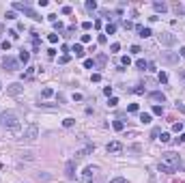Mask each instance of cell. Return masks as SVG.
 Listing matches in <instances>:
<instances>
[{
  "mask_svg": "<svg viewBox=\"0 0 185 183\" xmlns=\"http://www.w3.org/2000/svg\"><path fill=\"white\" fill-rule=\"evenodd\" d=\"M153 114H157V117H161V114H164V108H161V106H153Z\"/></svg>",
  "mask_w": 185,
  "mask_h": 183,
  "instance_id": "26",
  "label": "cell"
},
{
  "mask_svg": "<svg viewBox=\"0 0 185 183\" xmlns=\"http://www.w3.org/2000/svg\"><path fill=\"white\" fill-rule=\"evenodd\" d=\"M65 175L67 179H76V159H69L65 164Z\"/></svg>",
  "mask_w": 185,
  "mask_h": 183,
  "instance_id": "8",
  "label": "cell"
},
{
  "mask_svg": "<svg viewBox=\"0 0 185 183\" xmlns=\"http://www.w3.org/2000/svg\"><path fill=\"white\" fill-rule=\"evenodd\" d=\"M22 90H24V86H22L19 82H13V84L7 86V95H19Z\"/></svg>",
  "mask_w": 185,
  "mask_h": 183,
  "instance_id": "9",
  "label": "cell"
},
{
  "mask_svg": "<svg viewBox=\"0 0 185 183\" xmlns=\"http://www.w3.org/2000/svg\"><path fill=\"white\" fill-rule=\"evenodd\" d=\"M181 56H185V48H181Z\"/></svg>",
  "mask_w": 185,
  "mask_h": 183,
  "instance_id": "58",
  "label": "cell"
},
{
  "mask_svg": "<svg viewBox=\"0 0 185 183\" xmlns=\"http://www.w3.org/2000/svg\"><path fill=\"white\" fill-rule=\"evenodd\" d=\"M149 99H151V101H161V103H164V101H166V95L161 93V90H153V93L149 95Z\"/></svg>",
  "mask_w": 185,
  "mask_h": 183,
  "instance_id": "11",
  "label": "cell"
},
{
  "mask_svg": "<svg viewBox=\"0 0 185 183\" xmlns=\"http://www.w3.org/2000/svg\"><path fill=\"white\" fill-rule=\"evenodd\" d=\"M127 112H138V103H129L127 106Z\"/></svg>",
  "mask_w": 185,
  "mask_h": 183,
  "instance_id": "40",
  "label": "cell"
},
{
  "mask_svg": "<svg viewBox=\"0 0 185 183\" xmlns=\"http://www.w3.org/2000/svg\"><path fill=\"white\" fill-rule=\"evenodd\" d=\"M13 9H15V11H22L26 17H32L35 22H41V15H39V13H35V11L28 7V2H13Z\"/></svg>",
  "mask_w": 185,
  "mask_h": 183,
  "instance_id": "3",
  "label": "cell"
},
{
  "mask_svg": "<svg viewBox=\"0 0 185 183\" xmlns=\"http://www.w3.org/2000/svg\"><path fill=\"white\" fill-rule=\"evenodd\" d=\"M0 127H5V129H19V117L13 110L0 112Z\"/></svg>",
  "mask_w": 185,
  "mask_h": 183,
  "instance_id": "1",
  "label": "cell"
},
{
  "mask_svg": "<svg viewBox=\"0 0 185 183\" xmlns=\"http://www.w3.org/2000/svg\"><path fill=\"white\" fill-rule=\"evenodd\" d=\"M97 172H99V170H97L95 166H86L84 172L80 175V181H82V183H92V181L97 179Z\"/></svg>",
  "mask_w": 185,
  "mask_h": 183,
  "instance_id": "5",
  "label": "cell"
},
{
  "mask_svg": "<svg viewBox=\"0 0 185 183\" xmlns=\"http://www.w3.org/2000/svg\"><path fill=\"white\" fill-rule=\"evenodd\" d=\"M62 28H65V26H62V22L56 19V22H54V30H62Z\"/></svg>",
  "mask_w": 185,
  "mask_h": 183,
  "instance_id": "42",
  "label": "cell"
},
{
  "mask_svg": "<svg viewBox=\"0 0 185 183\" xmlns=\"http://www.w3.org/2000/svg\"><path fill=\"white\" fill-rule=\"evenodd\" d=\"M157 39H159L161 45H174V43H177V37H174L172 32H161Z\"/></svg>",
  "mask_w": 185,
  "mask_h": 183,
  "instance_id": "7",
  "label": "cell"
},
{
  "mask_svg": "<svg viewBox=\"0 0 185 183\" xmlns=\"http://www.w3.org/2000/svg\"><path fill=\"white\" fill-rule=\"evenodd\" d=\"M179 78H181V80L185 82V69H179Z\"/></svg>",
  "mask_w": 185,
  "mask_h": 183,
  "instance_id": "56",
  "label": "cell"
},
{
  "mask_svg": "<svg viewBox=\"0 0 185 183\" xmlns=\"http://www.w3.org/2000/svg\"><path fill=\"white\" fill-rule=\"evenodd\" d=\"M179 142H185V134H181V136H179Z\"/></svg>",
  "mask_w": 185,
  "mask_h": 183,
  "instance_id": "57",
  "label": "cell"
},
{
  "mask_svg": "<svg viewBox=\"0 0 185 183\" xmlns=\"http://www.w3.org/2000/svg\"><path fill=\"white\" fill-rule=\"evenodd\" d=\"M0 88H2V84H0Z\"/></svg>",
  "mask_w": 185,
  "mask_h": 183,
  "instance_id": "59",
  "label": "cell"
},
{
  "mask_svg": "<svg viewBox=\"0 0 185 183\" xmlns=\"http://www.w3.org/2000/svg\"><path fill=\"white\" fill-rule=\"evenodd\" d=\"M106 41H108V37H106V35H99V37H97V43H101V45H103Z\"/></svg>",
  "mask_w": 185,
  "mask_h": 183,
  "instance_id": "49",
  "label": "cell"
},
{
  "mask_svg": "<svg viewBox=\"0 0 185 183\" xmlns=\"http://www.w3.org/2000/svg\"><path fill=\"white\" fill-rule=\"evenodd\" d=\"M159 136H161V138H159L161 142H170V134H166V131H161Z\"/></svg>",
  "mask_w": 185,
  "mask_h": 183,
  "instance_id": "29",
  "label": "cell"
},
{
  "mask_svg": "<svg viewBox=\"0 0 185 183\" xmlns=\"http://www.w3.org/2000/svg\"><path fill=\"white\" fill-rule=\"evenodd\" d=\"M172 129H174L177 134H183V123H174V125H172Z\"/></svg>",
  "mask_w": 185,
  "mask_h": 183,
  "instance_id": "31",
  "label": "cell"
},
{
  "mask_svg": "<svg viewBox=\"0 0 185 183\" xmlns=\"http://www.w3.org/2000/svg\"><path fill=\"white\" fill-rule=\"evenodd\" d=\"M153 9H155L157 13H166V11H168V5H166V2H153Z\"/></svg>",
  "mask_w": 185,
  "mask_h": 183,
  "instance_id": "14",
  "label": "cell"
},
{
  "mask_svg": "<svg viewBox=\"0 0 185 183\" xmlns=\"http://www.w3.org/2000/svg\"><path fill=\"white\" fill-rule=\"evenodd\" d=\"M110 183H127V179H123V177H114V179H110Z\"/></svg>",
  "mask_w": 185,
  "mask_h": 183,
  "instance_id": "35",
  "label": "cell"
},
{
  "mask_svg": "<svg viewBox=\"0 0 185 183\" xmlns=\"http://www.w3.org/2000/svg\"><path fill=\"white\" fill-rule=\"evenodd\" d=\"M37 138H39V127H37L35 123H30V125L24 129V134H22V140L32 142V140H37Z\"/></svg>",
  "mask_w": 185,
  "mask_h": 183,
  "instance_id": "4",
  "label": "cell"
},
{
  "mask_svg": "<svg viewBox=\"0 0 185 183\" xmlns=\"http://www.w3.org/2000/svg\"><path fill=\"white\" fill-rule=\"evenodd\" d=\"M71 11H73V9L69 7V5H65V7H62V15H69V13H71Z\"/></svg>",
  "mask_w": 185,
  "mask_h": 183,
  "instance_id": "45",
  "label": "cell"
},
{
  "mask_svg": "<svg viewBox=\"0 0 185 183\" xmlns=\"http://www.w3.org/2000/svg\"><path fill=\"white\" fill-rule=\"evenodd\" d=\"M2 67H5L7 71H17V69H19V58L5 56V60H2Z\"/></svg>",
  "mask_w": 185,
  "mask_h": 183,
  "instance_id": "6",
  "label": "cell"
},
{
  "mask_svg": "<svg viewBox=\"0 0 185 183\" xmlns=\"http://www.w3.org/2000/svg\"><path fill=\"white\" fill-rule=\"evenodd\" d=\"M119 50H121V43H112V45H110V52H112V54L119 52Z\"/></svg>",
  "mask_w": 185,
  "mask_h": 183,
  "instance_id": "36",
  "label": "cell"
},
{
  "mask_svg": "<svg viewBox=\"0 0 185 183\" xmlns=\"http://www.w3.org/2000/svg\"><path fill=\"white\" fill-rule=\"evenodd\" d=\"M82 28H84V30H90V28H92V22H82Z\"/></svg>",
  "mask_w": 185,
  "mask_h": 183,
  "instance_id": "41",
  "label": "cell"
},
{
  "mask_svg": "<svg viewBox=\"0 0 185 183\" xmlns=\"http://www.w3.org/2000/svg\"><path fill=\"white\" fill-rule=\"evenodd\" d=\"M90 80H92V82H101V73H92Z\"/></svg>",
  "mask_w": 185,
  "mask_h": 183,
  "instance_id": "50",
  "label": "cell"
},
{
  "mask_svg": "<svg viewBox=\"0 0 185 183\" xmlns=\"http://www.w3.org/2000/svg\"><path fill=\"white\" fill-rule=\"evenodd\" d=\"M69 60H71V56H69V54H62V56H60V65H67Z\"/></svg>",
  "mask_w": 185,
  "mask_h": 183,
  "instance_id": "37",
  "label": "cell"
},
{
  "mask_svg": "<svg viewBox=\"0 0 185 183\" xmlns=\"http://www.w3.org/2000/svg\"><path fill=\"white\" fill-rule=\"evenodd\" d=\"M157 78H159V82H161V84H166V82H168V73H166V71H159V76H157Z\"/></svg>",
  "mask_w": 185,
  "mask_h": 183,
  "instance_id": "22",
  "label": "cell"
},
{
  "mask_svg": "<svg viewBox=\"0 0 185 183\" xmlns=\"http://www.w3.org/2000/svg\"><path fill=\"white\" fill-rule=\"evenodd\" d=\"M129 65H131V58L129 56H123L121 58V67H129Z\"/></svg>",
  "mask_w": 185,
  "mask_h": 183,
  "instance_id": "25",
  "label": "cell"
},
{
  "mask_svg": "<svg viewBox=\"0 0 185 183\" xmlns=\"http://www.w3.org/2000/svg\"><path fill=\"white\" fill-rule=\"evenodd\" d=\"M5 17H7V19H15L17 15H15V11H7V15H5Z\"/></svg>",
  "mask_w": 185,
  "mask_h": 183,
  "instance_id": "47",
  "label": "cell"
},
{
  "mask_svg": "<svg viewBox=\"0 0 185 183\" xmlns=\"http://www.w3.org/2000/svg\"><path fill=\"white\" fill-rule=\"evenodd\" d=\"M172 9H174V13H177V15H183V13H185V5H174Z\"/></svg>",
  "mask_w": 185,
  "mask_h": 183,
  "instance_id": "19",
  "label": "cell"
},
{
  "mask_svg": "<svg viewBox=\"0 0 185 183\" xmlns=\"http://www.w3.org/2000/svg\"><path fill=\"white\" fill-rule=\"evenodd\" d=\"M92 144H88V147H84V149H80V151H76V159H82V157H86L88 153H92Z\"/></svg>",
  "mask_w": 185,
  "mask_h": 183,
  "instance_id": "12",
  "label": "cell"
},
{
  "mask_svg": "<svg viewBox=\"0 0 185 183\" xmlns=\"http://www.w3.org/2000/svg\"><path fill=\"white\" fill-rule=\"evenodd\" d=\"M177 108H179V110L185 114V103H183V101H177Z\"/></svg>",
  "mask_w": 185,
  "mask_h": 183,
  "instance_id": "51",
  "label": "cell"
},
{
  "mask_svg": "<svg viewBox=\"0 0 185 183\" xmlns=\"http://www.w3.org/2000/svg\"><path fill=\"white\" fill-rule=\"evenodd\" d=\"M71 52H73V54H76L78 58H82V56L86 54V52H84V45H82V43H76L73 48H71Z\"/></svg>",
  "mask_w": 185,
  "mask_h": 183,
  "instance_id": "13",
  "label": "cell"
},
{
  "mask_svg": "<svg viewBox=\"0 0 185 183\" xmlns=\"http://www.w3.org/2000/svg\"><path fill=\"white\" fill-rule=\"evenodd\" d=\"M142 50H140V45H131V54H140Z\"/></svg>",
  "mask_w": 185,
  "mask_h": 183,
  "instance_id": "46",
  "label": "cell"
},
{
  "mask_svg": "<svg viewBox=\"0 0 185 183\" xmlns=\"http://www.w3.org/2000/svg\"><path fill=\"white\" fill-rule=\"evenodd\" d=\"M73 123H76V119H65V121H62L65 127H73Z\"/></svg>",
  "mask_w": 185,
  "mask_h": 183,
  "instance_id": "33",
  "label": "cell"
},
{
  "mask_svg": "<svg viewBox=\"0 0 185 183\" xmlns=\"http://www.w3.org/2000/svg\"><path fill=\"white\" fill-rule=\"evenodd\" d=\"M28 60H30V52H26V50H22V52H19V63H24V65H26Z\"/></svg>",
  "mask_w": 185,
  "mask_h": 183,
  "instance_id": "16",
  "label": "cell"
},
{
  "mask_svg": "<svg viewBox=\"0 0 185 183\" xmlns=\"http://www.w3.org/2000/svg\"><path fill=\"white\" fill-rule=\"evenodd\" d=\"M159 134H161V131H159V129H157V127H155V129H153V131H151V138H155V140H157V138H159Z\"/></svg>",
  "mask_w": 185,
  "mask_h": 183,
  "instance_id": "44",
  "label": "cell"
},
{
  "mask_svg": "<svg viewBox=\"0 0 185 183\" xmlns=\"http://www.w3.org/2000/svg\"><path fill=\"white\" fill-rule=\"evenodd\" d=\"M112 127H114V129H116V131H123V129H125V125H123V121H114V123H112Z\"/></svg>",
  "mask_w": 185,
  "mask_h": 183,
  "instance_id": "21",
  "label": "cell"
},
{
  "mask_svg": "<svg viewBox=\"0 0 185 183\" xmlns=\"http://www.w3.org/2000/svg\"><path fill=\"white\" fill-rule=\"evenodd\" d=\"M114 32H116V26H114V24H108V26H106V35H114Z\"/></svg>",
  "mask_w": 185,
  "mask_h": 183,
  "instance_id": "24",
  "label": "cell"
},
{
  "mask_svg": "<svg viewBox=\"0 0 185 183\" xmlns=\"http://www.w3.org/2000/svg\"><path fill=\"white\" fill-rule=\"evenodd\" d=\"M90 39H92L90 35H82V39H80V43H90Z\"/></svg>",
  "mask_w": 185,
  "mask_h": 183,
  "instance_id": "39",
  "label": "cell"
},
{
  "mask_svg": "<svg viewBox=\"0 0 185 183\" xmlns=\"http://www.w3.org/2000/svg\"><path fill=\"white\" fill-rule=\"evenodd\" d=\"M161 58H164L166 63H177V60H179V56H177V54H164Z\"/></svg>",
  "mask_w": 185,
  "mask_h": 183,
  "instance_id": "17",
  "label": "cell"
},
{
  "mask_svg": "<svg viewBox=\"0 0 185 183\" xmlns=\"http://www.w3.org/2000/svg\"><path fill=\"white\" fill-rule=\"evenodd\" d=\"M7 35H9L11 39H17V37H19V35H17V30H7Z\"/></svg>",
  "mask_w": 185,
  "mask_h": 183,
  "instance_id": "48",
  "label": "cell"
},
{
  "mask_svg": "<svg viewBox=\"0 0 185 183\" xmlns=\"http://www.w3.org/2000/svg\"><path fill=\"white\" fill-rule=\"evenodd\" d=\"M108 106H110V108H116V106H119V99H116V97H110Z\"/></svg>",
  "mask_w": 185,
  "mask_h": 183,
  "instance_id": "32",
  "label": "cell"
},
{
  "mask_svg": "<svg viewBox=\"0 0 185 183\" xmlns=\"http://www.w3.org/2000/svg\"><path fill=\"white\" fill-rule=\"evenodd\" d=\"M2 50H11V41H2Z\"/></svg>",
  "mask_w": 185,
  "mask_h": 183,
  "instance_id": "52",
  "label": "cell"
},
{
  "mask_svg": "<svg viewBox=\"0 0 185 183\" xmlns=\"http://www.w3.org/2000/svg\"><path fill=\"white\" fill-rule=\"evenodd\" d=\"M48 41H50V43H56V41H58V35H56V32L48 35Z\"/></svg>",
  "mask_w": 185,
  "mask_h": 183,
  "instance_id": "38",
  "label": "cell"
},
{
  "mask_svg": "<svg viewBox=\"0 0 185 183\" xmlns=\"http://www.w3.org/2000/svg\"><path fill=\"white\" fill-rule=\"evenodd\" d=\"M97 63H99V65H103V63H106V56H103V54H99V56H97Z\"/></svg>",
  "mask_w": 185,
  "mask_h": 183,
  "instance_id": "54",
  "label": "cell"
},
{
  "mask_svg": "<svg viewBox=\"0 0 185 183\" xmlns=\"http://www.w3.org/2000/svg\"><path fill=\"white\" fill-rule=\"evenodd\" d=\"M140 121H142V123H151V114H149V112H142V114H140Z\"/></svg>",
  "mask_w": 185,
  "mask_h": 183,
  "instance_id": "23",
  "label": "cell"
},
{
  "mask_svg": "<svg viewBox=\"0 0 185 183\" xmlns=\"http://www.w3.org/2000/svg\"><path fill=\"white\" fill-rule=\"evenodd\" d=\"M123 28H125V30H131V28H136V24H133V22H129V19H123Z\"/></svg>",
  "mask_w": 185,
  "mask_h": 183,
  "instance_id": "20",
  "label": "cell"
},
{
  "mask_svg": "<svg viewBox=\"0 0 185 183\" xmlns=\"http://www.w3.org/2000/svg\"><path fill=\"white\" fill-rule=\"evenodd\" d=\"M41 95H43V97H52V95H54V90H52V88H43V90H41Z\"/></svg>",
  "mask_w": 185,
  "mask_h": 183,
  "instance_id": "28",
  "label": "cell"
},
{
  "mask_svg": "<svg viewBox=\"0 0 185 183\" xmlns=\"http://www.w3.org/2000/svg\"><path fill=\"white\" fill-rule=\"evenodd\" d=\"M48 56H50V58H54V56H56V50H54V48H50V50H48Z\"/></svg>",
  "mask_w": 185,
  "mask_h": 183,
  "instance_id": "53",
  "label": "cell"
},
{
  "mask_svg": "<svg viewBox=\"0 0 185 183\" xmlns=\"http://www.w3.org/2000/svg\"><path fill=\"white\" fill-rule=\"evenodd\" d=\"M108 153H119V151H123V144L119 142V140H112V142H108Z\"/></svg>",
  "mask_w": 185,
  "mask_h": 183,
  "instance_id": "10",
  "label": "cell"
},
{
  "mask_svg": "<svg viewBox=\"0 0 185 183\" xmlns=\"http://www.w3.org/2000/svg\"><path fill=\"white\" fill-rule=\"evenodd\" d=\"M103 93H106V95L110 97V95H112V86H106V88H103Z\"/></svg>",
  "mask_w": 185,
  "mask_h": 183,
  "instance_id": "55",
  "label": "cell"
},
{
  "mask_svg": "<svg viewBox=\"0 0 185 183\" xmlns=\"http://www.w3.org/2000/svg\"><path fill=\"white\" fill-rule=\"evenodd\" d=\"M159 164L168 166V168L174 172V170H179V168H181V155H179V153L168 151V153H164V155H161V162H159Z\"/></svg>",
  "mask_w": 185,
  "mask_h": 183,
  "instance_id": "2",
  "label": "cell"
},
{
  "mask_svg": "<svg viewBox=\"0 0 185 183\" xmlns=\"http://www.w3.org/2000/svg\"><path fill=\"white\" fill-rule=\"evenodd\" d=\"M133 93H136V95H142V93H144V86H142V84H138V86L133 88Z\"/></svg>",
  "mask_w": 185,
  "mask_h": 183,
  "instance_id": "34",
  "label": "cell"
},
{
  "mask_svg": "<svg viewBox=\"0 0 185 183\" xmlns=\"http://www.w3.org/2000/svg\"><path fill=\"white\" fill-rule=\"evenodd\" d=\"M136 30L140 32V37H144V39L153 35V32H151V28H144V26H138V24H136Z\"/></svg>",
  "mask_w": 185,
  "mask_h": 183,
  "instance_id": "15",
  "label": "cell"
},
{
  "mask_svg": "<svg viewBox=\"0 0 185 183\" xmlns=\"http://www.w3.org/2000/svg\"><path fill=\"white\" fill-rule=\"evenodd\" d=\"M35 69H37V67H28V71H26V76H24V78H26V80H30V78L35 76Z\"/></svg>",
  "mask_w": 185,
  "mask_h": 183,
  "instance_id": "27",
  "label": "cell"
},
{
  "mask_svg": "<svg viewBox=\"0 0 185 183\" xmlns=\"http://www.w3.org/2000/svg\"><path fill=\"white\" fill-rule=\"evenodd\" d=\"M136 67H138V69H146L149 63H146L144 58H138V60H136Z\"/></svg>",
  "mask_w": 185,
  "mask_h": 183,
  "instance_id": "18",
  "label": "cell"
},
{
  "mask_svg": "<svg viewBox=\"0 0 185 183\" xmlns=\"http://www.w3.org/2000/svg\"><path fill=\"white\" fill-rule=\"evenodd\" d=\"M84 67H86V69H90V67H95V63H92L90 58H86V60H84Z\"/></svg>",
  "mask_w": 185,
  "mask_h": 183,
  "instance_id": "43",
  "label": "cell"
},
{
  "mask_svg": "<svg viewBox=\"0 0 185 183\" xmlns=\"http://www.w3.org/2000/svg\"><path fill=\"white\" fill-rule=\"evenodd\" d=\"M86 9H88V11L97 9V2H95V0H88V2H86Z\"/></svg>",
  "mask_w": 185,
  "mask_h": 183,
  "instance_id": "30",
  "label": "cell"
}]
</instances>
